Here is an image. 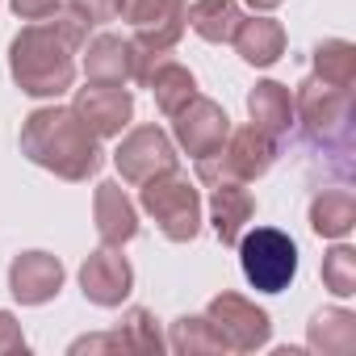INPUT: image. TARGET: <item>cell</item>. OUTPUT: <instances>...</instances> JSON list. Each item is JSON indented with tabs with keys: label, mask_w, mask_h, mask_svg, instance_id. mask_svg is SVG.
Returning <instances> with one entry per match:
<instances>
[{
	"label": "cell",
	"mask_w": 356,
	"mask_h": 356,
	"mask_svg": "<svg viewBox=\"0 0 356 356\" xmlns=\"http://www.w3.org/2000/svg\"><path fill=\"white\" fill-rule=\"evenodd\" d=\"M84 352H126V343H122L118 331H109V335H84V339L72 343V356H84Z\"/></svg>",
	"instance_id": "obj_30"
},
{
	"label": "cell",
	"mask_w": 356,
	"mask_h": 356,
	"mask_svg": "<svg viewBox=\"0 0 356 356\" xmlns=\"http://www.w3.org/2000/svg\"><path fill=\"white\" fill-rule=\"evenodd\" d=\"M9 5L22 22H47L63 9V0H9Z\"/></svg>",
	"instance_id": "obj_29"
},
{
	"label": "cell",
	"mask_w": 356,
	"mask_h": 356,
	"mask_svg": "<svg viewBox=\"0 0 356 356\" xmlns=\"http://www.w3.org/2000/svg\"><path fill=\"white\" fill-rule=\"evenodd\" d=\"M277 155H281L277 134H268V130H260V126L252 122V126L231 130L227 143H222L214 155L197 159V181H202V185H222V181L248 185V181H260V176L277 163Z\"/></svg>",
	"instance_id": "obj_5"
},
{
	"label": "cell",
	"mask_w": 356,
	"mask_h": 356,
	"mask_svg": "<svg viewBox=\"0 0 356 356\" xmlns=\"http://www.w3.org/2000/svg\"><path fill=\"white\" fill-rule=\"evenodd\" d=\"M22 155L59 181H88L101 172V138L80 122L72 105H42L22 122Z\"/></svg>",
	"instance_id": "obj_3"
},
{
	"label": "cell",
	"mask_w": 356,
	"mask_h": 356,
	"mask_svg": "<svg viewBox=\"0 0 356 356\" xmlns=\"http://www.w3.org/2000/svg\"><path fill=\"white\" fill-rule=\"evenodd\" d=\"M88 30L67 13V17H47V22H34L26 26L13 47H9V72H13V84L26 92V97H63L76 80V55L84 47Z\"/></svg>",
	"instance_id": "obj_1"
},
{
	"label": "cell",
	"mask_w": 356,
	"mask_h": 356,
	"mask_svg": "<svg viewBox=\"0 0 356 356\" xmlns=\"http://www.w3.org/2000/svg\"><path fill=\"white\" fill-rule=\"evenodd\" d=\"M306 348L323 356H352L356 352V314L343 306H327L306 327Z\"/></svg>",
	"instance_id": "obj_18"
},
{
	"label": "cell",
	"mask_w": 356,
	"mask_h": 356,
	"mask_svg": "<svg viewBox=\"0 0 356 356\" xmlns=\"http://www.w3.org/2000/svg\"><path fill=\"white\" fill-rule=\"evenodd\" d=\"M118 335L126 343V352H143V356H159L168 348V339L159 335V318L147 306H130L118 323Z\"/></svg>",
	"instance_id": "obj_24"
},
{
	"label": "cell",
	"mask_w": 356,
	"mask_h": 356,
	"mask_svg": "<svg viewBox=\"0 0 356 356\" xmlns=\"http://www.w3.org/2000/svg\"><path fill=\"white\" fill-rule=\"evenodd\" d=\"M13 352H30L26 335H22V323L9 314V310H0V356H13Z\"/></svg>",
	"instance_id": "obj_28"
},
{
	"label": "cell",
	"mask_w": 356,
	"mask_h": 356,
	"mask_svg": "<svg viewBox=\"0 0 356 356\" xmlns=\"http://www.w3.org/2000/svg\"><path fill=\"white\" fill-rule=\"evenodd\" d=\"M239 22H243L239 0H193L185 9V26L206 42H231Z\"/></svg>",
	"instance_id": "obj_22"
},
{
	"label": "cell",
	"mask_w": 356,
	"mask_h": 356,
	"mask_svg": "<svg viewBox=\"0 0 356 356\" xmlns=\"http://www.w3.org/2000/svg\"><path fill=\"white\" fill-rule=\"evenodd\" d=\"M239 268L252 289L281 293L298 277V243L277 227H252L239 235Z\"/></svg>",
	"instance_id": "obj_6"
},
{
	"label": "cell",
	"mask_w": 356,
	"mask_h": 356,
	"mask_svg": "<svg viewBox=\"0 0 356 356\" xmlns=\"http://www.w3.org/2000/svg\"><path fill=\"white\" fill-rule=\"evenodd\" d=\"M293 118L302 126V143L310 151V168H323L327 176L352 181V88H335L318 76H306L293 92Z\"/></svg>",
	"instance_id": "obj_2"
},
{
	"label": "cell",
	"mask_w": 356,
	"mask_h": 356,
	"mask_svg": "<svg viewBox=\"0 0 356 356\" xmlns=\"http://www.w3.org/2000/svg\"><path fill=\"white\" fill-rule=\"evenodd\" d=\"M138 189H143L138 202L155 218L163 239H172V243L197 239V231H202V193L181 168H168V172L151 176V181H143Z\"/></svg>",
	"instance_id": "obj_4"
},
{
	"label": "cell",
	"mask_w": 356,
	"mask_h": 356,
	"mask_svg": "<svg viewBox=\"0 0 356 356\" xmlns=\"http://www.w3.org/2000/svg\"><path fill=\"white\" fill-rule=\"evenodd\" d=\"M248 5H252V9H256V13H273V9H277V5H281V0H248Z\"/></svg>",
	"instance_id": "obj_31"
},
{
	"label": "cell",
	"mask_w": 356,
	"mask_h": 356,
	"mask_svg": "<svg viewBox=\"0 0 356 356\" xmlns=\"http://www.w3.org/2000/svg\"><path fill=\"white\" fill-rule=\"evenodd\" d=\"M323 285L335 298H352L356 293V252L348 243H339V248H331L323 256Z\"/></svg>",
	"instance_id": "obj_26"
},
{
	"label": "cell",
	"mask_w": 356,
	"mask_h": 356,
	"mask_svg": "<svg viewBox=\"0 0 356 356\" xmlns=\"http://www.w3.org/2000/svg\"><path fill=\"white\" fill-rule=\"evenodd\" d=\"M189 0H122V17L134 30V42L151 55H168L185 34Z\"/></svg>",
	"instance_id": "obj_9"
},
{
	"label": "cell",
	"mask_w": 356,
	"mask_h": 356,
	"mask_svg": "<svg viewBox=\"0 0 356 356\" xmlns=\"http://www.w3.org/2000/svg\"><path fill=\"white\" fill-rule=\"evenodd\" d=\"M356 227V197L352 189H318L310 202V231L318 239H343Z\"/></svg>",
	"instance_id": "obj_21"
},
{
	"label": "cell",
	"mask_w": 356,
	"mask_h": 356,
	"mask_svg": "<svg viewBox=\"0 0 356 356\" xmlns=\"http://www.w3.org/2000/svg\"><path fill=\"white\" fill-rule=\"evenodd\" d=\"M63 289V264L51 252H22L9 264V293L22 306H42L51 298H59Z\"/></svg>",
	"instance_id": "obj_14"
},
{
	"label": "cell",
	"mask_w": 356,
	"mask_h": 356,
	"mask_svg": "<svg viewBox=\"0 0 356 356\" xmlns=\"http://www.w3.org/2000/svg\"><path fill=\"white\" fill-rule=\"evenodd\" d=\"M206 323L218 335L222 352H260L273 339V318L243 293L222 289L218 298H210L206 306Z\"/></svg>",
	"instance_id": "obj_7"
},
{
	"label": "cell",
	"mask_w": 356,
	"mask_h": 356,
	"mask_svg": "<svg viewBox=\"0 0 356 356\" xmlns=\"http://www.w3.org/2000/svg\"><path fill=\"white\" fill-rule=\"evenodd\" d=\"M314 76L335 84V88H352L356 84V47L343 38H327L314 47Z\"/></svg>",
	"instance_id": "obj_23"
},
{
	"label": "cell",
	"mask_w": 356,
	"mask_h": 356,
	"mask_svg": "<svg viewBox=\"0 0 356 356\" xmlns=\"http://www.w3.org/2000/svg\"><path fill=\"white\" fill-rule=\"evenodd\" d=\"M63 9L88 30V26H109L122 17V0H63Z\"/></svg>",
	"instance_id": "obj_27"
},
{
	"label": "cell",
	"mask_w": 356,
	"mask_h": 356,
	"mask_svg": "<svg viewBox=\"0 0 356 356\" xmlns=\"http://www.w3.org/2000/svg\"><path fill=\"white\" fill-rule=\"evenodd\" d=\"M72 109L97 138H118L134 118V92L126 84H92L88 80L84 88H76Z\"/></svg>",
	"instance_id": "obj_12"
},
{
	"label": "cell",
	"mask_w": 356,
	"mask_h": 356,
	"mask_svg": "<svg viewBox=\"0 0 356 356\" xmlns=\"http://www.w3.org/2000/svg\"><path fill=\"white\" fill-rule=\"evenodd\" d=\"M168 348H172V352H181V356L222 352V343H218V335L210 331L206 314H181V318H176L172 331H168Z\"/></svg>",
	"instance_id": "obj_25"
},
{
	"label": "cell",
	"mask_w": 356,
	"mask_h": 356,
	"mask_svg": "<svg viewBox=\"0 0 356 356\" xmlns=\"http://www.w3.org/2000/svg\"><path fill=\"white\" fill-rule=\"evenodd\" d=\"M159 55L143 51L134 38H122V34H97L88 47H84V76L92 84H130L147 76V67L155 63Z\"/></svg>",
	"instance_id": "obj_8"
},
{
	"label": "cell",
	"mask_w": 356,
	"mask_h": 356,
	"mask_svg": "<svg viewBox=\"0 0 356 356\" xmlns=\"http://www.w3.org/2000/svg\"><path fill=\"white\" fill-rule=\"evenodd\" d=\"M113 163H118V172H122L126 185H143V181H151V176L176 168V143L159 126H134L118 143Z\"/></svg>",
	"instance_id": "obj_11"
},
{
	"label": "cell",
	"mask_w": 356,
	"mask_h": 356,
	"mask_svg": "<svg viewBox=\"0 0 356 356\" xmlns=\"http://www.w3.org/2000/svg\"><path fill=\"white\" fill-rule=\"evenodd\" d=\"M252 214H256V197L239 181L210 185V222H214V231L227 248L239 243V235L252 227Z\"/></svg>",
	"instance_id": "obj_16"
},
{
	"label": "cell",
	"mask_w": 356,
	"mask_h": 356,
	"mask_svg": "<svg viewBox=\"0 0 356 356\" xmlns=\"http://www.w3.org/2000/svg\"><path fill=\"white\" fill-rule=\"evenodd\" d=\"M231 134V118L218 101L210 97H189L181 109L172 113V138L181 143L193 159H206L214 155Z\"/></svg>",
	"instance_id": "obj_10"
},
{
	"label": "cell",
	"mask_w": 356,
	"mask_h": 356,
	"mask_svg": "<svg viewBox=\"0 0 356 356\" xmlns=\"http://www.w3.org/2000/svg\"><path fill=\"white\" fill-rule=\"evenodd\" d=\"M143 84L151 88V97H155L159 113H168V118L181 109L189 97H197V80H193V72H189L185 63H176V59H163V55L147 67Z\"/></svg>",
	"instance_id": "obj_19"
},
{
	"label": "cell",
	"mask_w": 356,
	"mask_h": 356,
	"mask_svg": "<svg viewBox=\"0 0 356 356\" xmlns=\"http://www.w3.org/2000/svg\"><path fill=\"white\" fill-rule=\"evenodd\" d=\"M92 222H97L101 243L122 248L138 235V206L126 197V189L118 181H101L92 189Z\"/></svg>",
	"instance_id": "obj_15"
},
{
	"label": "cell",
	"mask_w": 356,
	"mask_h": 356,
	"mask_svg": "<svg viewBox=\"0 0 356 356\" xmlns=\"http://www.w3.org/2000/svg\"><path fill=\"white\" fill-rule=\"evenodd\" d=\"M248 113H252V122L260 130H268V134L281 138L293 126V92L285 84H277V80H260L248 92Z\"/></svg>",
	"instance_id": "obj_20"
},
{
	"label": "cell",
	"mask_w": 356,
	"mask_h": 356,
	"mask_svg": "<svg viewBox=\"0 0 356 356\" xmlns=\"http://www.w3.org/2000/svg\"><path fill=\"white\" fill-rule=\"evenodd\" d=\"M231 42H235V51H239L243 63H252V67H273V63L285 55V26L273 22V17H243Z\"/></svg>",
	"instance_id": "obj_17"
},
{
	"label": "cell",
	"mask_w": 356,
	"mask_h": 356,
	"mask_svg": "<svg viewBox=\"0 0 356 356\" xmlns=\"http://www.w3.org/2000/svg\"><path fill=\"white\" fill-rule=\"evenodd\" d=\"M80 289H84V298L92 302V306H105V310H113V306H122L126 298H130V289H134V268H130V260L118 252V248H97V252H88L84 256V264H80Z\"/></svg>",
	"instance_id": "obj_13"
}]
</instances>
